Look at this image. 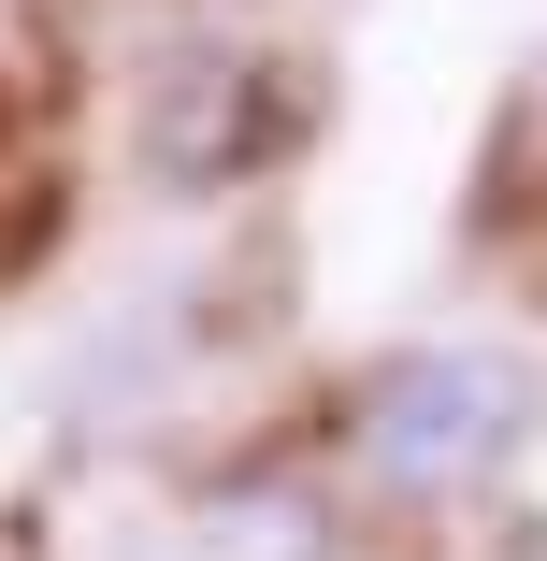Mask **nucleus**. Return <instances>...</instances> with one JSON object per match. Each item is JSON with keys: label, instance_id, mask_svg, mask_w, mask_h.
<instances>
[{"label": "nucleus", "instance_id": "nucleus-1", "mask_svg": "<svg viewBox=\"0 0 547 561\" xmlns=\"http://www.w3.org/2000/svg\"><path fill=\"white\" fill-rule=\"evenodd\" d=\"M547 432V375L533 346H490V331H418V346L361 360L332 403V476L389 518H447L490 504Z\"/></svg>", "mask_w": 547, "mask_h": 561}, {"label": "nucleus", "instance_id": "nucleus-2", "mask_svg": "<svg viewBox=\"0 0 547 561\" xmlns=\"http://www.w3.org/2000/svg\"><path fill=\"white\" fill-rule=\"evenodd\" d=\"M533 116H547V87H533Z\"/></svg>", "mask_w": 547, "mask_h": 561}]
</instances>
